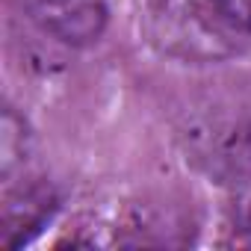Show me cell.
Listing matches in <instances>:
<instances>
[{
  "label": "cell",
  "mask_w": 251,
  "mask_h": 251,
  "mask_svg": "<svg viewBox=\"0 0 251 251\" xmlns=\"http://www.w3.org/2000/svg\"><path fill=\"white\" fill-rule=\"evenodd\" d=\"M27 18L68 48L95 45L109 21L106 0H18Z\"/></svg>",
  "instance_id": "1"
},
{
  "label": "cell",
  "mask_w": 251,
  "mask_h": 251,
  "mask_svg": "<svg viewBox=\"0 0 251 251\" xmlns=\"http://www.w3.org/2000/svg\"><path fill=\"white\" fill-rule=\"evenodd\" d=\"M222 21H227L233 30L251 33V0H210Z\"/></svg>",
  "instance_id": "2"
}]
</instances>
